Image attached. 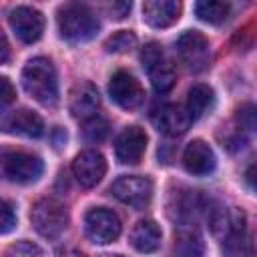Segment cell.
Returning <instances> with one entry per match:
<instances>
[{
	"label": "cell",
	"mask_w": 257,
	"mask_h": 257,
	"mask_svg": "<svg viewBox=\"0 0 257 257\" xmlns=\"http://www.w3.org/2000/svg\"><path fill=\"white\" fill-rule=\"evenodd\" d=\"M44 163L38 155L24 151H4L2 153V175L10 183L28 185L40 179Z\"/></svg>",
	"instance_id": "5"
},
{
	"label": "cell",
	"mask_w": 257,
	"mask_h": 257,
	"mask_svg": "<svg viewBox=\"0 0 257 257\" xmlns=\"http://www.w3.org/2000/svg\"><path fill=\"white\" fill-rule=\"evenodd\" d=\"M6 255H26V257H30V255H42V249L38 245L30 243V241H20V243L8 247Z\"/></svg>",
	"instance_id": "26"
},
{
	"label": "cell",
	"mask_w": 257,
	"mask_h": 257,
	"mask_svg": "<svg viewBox=\"0 0 257 257\" xmlns=\"http://www.w3.org/2000/svg\"><path fill=\"white\" fill-rule=\"evenodd\" d=\"M104 6H106V12L110 14V18L122 20L128 16V12L133 8V0H104Z\"/></svg>",
	"instance_id": "25"
},
{
	"label": "cell",
	"mask_w": 257,
	"mask_h": 257,
	"mask_svg": "<svg viewBox=\"0 0 257 257\" xmlns=\"http://www.w3.org/2000/svg\"><path fill=\"white\" fill-rule=\"evenodd\" d=\"M183 12V0H143V20L153 28L173 26Z\"/></svg>",
	"instance_id": "12"
},
{
	"label": "cell",
	"mask_w": 257,
	"mask_h": 257,
	"mask_svg": "<svg viewBox=\"0 0 257 257\" xmlns=\"http://www.w3.org/2000/svg\"><path fill=\"white\" fill-rule=\"evenodd\" d=\"M58 30L60 36L70 44L88 42L100 28L96 14L82 0H68L58 8Z\"/></svg>",
	"instance_id": "1"
},
{
	"label": "cell",
	"mask_w": 257,
	"mask_h": 257,
	"mask_svg": "<svg viewBox=\"0 0 257 257\" xmlns=\"http://www.w3.org/2000/svg\"><path fill=\"white\" fill-rule=\"evenodd\" d=\"M177 52L183 64L193 72L205 70L211 58L209 40L197 30H187L177 38Z\"/></svg>",
	"instance_id": "8"
},
{
	"label": "cell",
	"mask_w": 257,
	"mask_h": 257,
	"mask_svg": "<svg viewBox=\"0 0 257 257\" xmlns=\"http://www.w3.org/2000/svg\"><path fill=\"white\" fill-rule=\"evenodd\" d=\"M243 181H245V185H247L253 193H257V157H253V159L247 163V167H245V171H243Z\"/></svg>",
	"instance_id": "28"
},
{
	"label": "cell",
	"mask_w": 257,
	"mask_h": 257,
	"mask_svg": "<svg viewBox=\"0 0 257 257\" xmlns=\"http://www.w3.org/2000/svg\"><path fill=\"white\" fill-rule=\"evenodd\" d=\"M2 128L10 135H20V137H28V139H36L44 133V122L42 118L28 108H20V110H12L8 114H4L2 118Z\"/></svg>",
	"instance_id": "17"
},
{
	"label": "cell",
	"mask_w": 257,
	"mask_h": 257,
	"mask_svg": "<svg viewBox=\"0 0 257 257\" xmlns=\"http://www.w3.org/2000/svg\"><path fill=\"white\" fill-rule=\"evenodd\" d=\"M135 44H137V36L131 30H120L104 42V48L108 52H126L131 48H135Z\"/></svg>",
	"instance_id": "24"
},
{
	"label": "cell",
	"mask_w": 257,
	"mask_h": 257,
	"mask_svg": "<svg viewBox=\"0 0 257 257\" xmlns=\"http://www.w3.org/2000/svg\"><path fill=\"white\" fill-rule=\"evenodd\" d=\"M147 151V135L139 126H126L114 143L116 161L122 165H137Z\"/></svg>",
	"instance_id": "11"
},
{
	"label": "cell",
	"mask_w": 257,
	"mask_h": 257,
	"mask_svg": "<svg viewBox=\"0 0 257 257\" xmlns=\"http://www.w3.org/2000/svg\"><path fill=\"white\" fill-rule=\"evenodd\" d=\"M84 229L90 241L98 243V245H108L114 243L120 235V219L116 217V213H112L110 209L104 207H96L90 209L84 217Z\"/></svg>",
	"instance_id": "7"
},
{
	"label": "cell",
	"mask_w": 257,
	"mask_h": 257,
	"mask_svg": "<svg viewBox=\"0 0 257 257\" xmlns=\"http://www.w3.org/2000/svg\"><path fill=\"white\" fill-rule=\"evenodd\" d=\"M8 24L24 44H32L40 40L44 32V16L38 10L28 8V6L14 8L8 16Z\"/></svg>",
	"instance_id": "10"
},
{
	"label": "cell",
	"mask_w": 257,
	"mask_h": 257,
	"mask_svg": "<svg viewBox=\"0 0 257 257\" xmlns=\"http://www.w3.org/2000/svg\"><path fill=\"white\" fill-rule=\"evenodd\" d=\"M0 86H2V106H8L14 98H16V92H14V88H12V84H10V80L6 78V76H2L0 78Z\"/></svg>",
	"instance_id": "29"
},
{
	"label": "cell",
	"mask_w": 257,
	"mask_h": 257,
	"mask_svg": "<svg viewBox=\"0 0 257 257\" xmlns=\"http://www.w3.org/2000/svg\"><path fill=\"white\" fill-rule=\"evenodd\" d=\"M110 193L112 197H116L120 203L133 207V209H145L149 207L151 199H153V183L147 177H139V175H124L118 177L112 185H110Z\"/></svg>",
	"instance_id": "6"
},
{
	"label": "cell",
	"mask_w": 257,
	"mask_h": 257,
	"mask_svg": "<svg viewBox=\"0 0 257 257\" xmlns=\"http://www.w3.org/2000/svg\"><path fill=\"white\" fill-rule=\"evenodd\" d=\"M68 108H70L72 116L80 118V120H86V118L94 116L96 110L100 108V94H98L96 86L92 82L74 84V88L70 90Z\"/></svg>",
	"instance_id": "16"
},
{
	"label": "cell",
	"mask_w": 257,
	"mask_h": 257,
	"mask_svg": "<svg viewBox=\"0 0 257 257\" xmlns=\"http://www.w3.org/2000/svg\"><path fill=\"white\" fill-rule=\"evenodd\" d=\"M229 2L227 0H197L195 14L207 24H221L229 16Z\"/></svg>",
	"instance_id": "20"
},
{
	"label": "cell",
	"mask_w": 257,
	"mask_h": 257,
	"mask_svg": "<svg viewBox=\"0 0 257 257\" xmlns=\"http://www.w3.org/2000/svg\"><path fill=\"white\" fill-rule=\"evenodd\" d=\"M161 229L155 221L151 219H145V221H139L133 231H131V245L139 251V253H153L159 249L161 245Z\"/></svg>",
	"instance_id": "18"
},
{
	"label": "cell",
	"mask_w": 257,
	"mask_h": 257,
	"mask_svg": "<svg viewBox=\"0 0 257 257\" xmlns=\"http://www.w3.org/2000/svg\"><path fill=\"white\" fill-rule=\"evenodd\" d=\"M106 135H108V122L102 116L94 114V116L84 120V124H82V139L86 143H100V141H104Z\"/></svg>",
	"instance_id": "22"
},
{
	"label": "cell",
	"mask_w": 257,
	"mask_h": 257,
	"mask_svg": "<svg viewBox=\"0 0 257 257\" xmlns=\"http://www.w3.org/2000/svg\"><path fill=\"white\" fill-rule=\"evenodd\" d=\"M215 106V92L207 84H195L187 96V110L193 120L203 118Z\"/></svg>",
	"instance_id": "19"
},
{
	"label": "cell",
	"mask_w": 257,
	"mask_h": 257,
	"mask_svg": "<svg viewBox=\"0 0 257 257\" xmlns=\"http://www.w3.org/2000/svg\"><path fill=\"white\" fill-rule=\"evenodd\" d=\"M141 62H143V68L147 70L149 80L157 92L165 94L175 86V68H173L171 60L165 56L161 44H157V42L145 44V48L141 52Z\"/></svg>",
	"instance_id": "4"
},
{
	"label": "cell",
	"mask_w": 257,
	"mask_h": 257,
	"mask_svg": "<svg viewBox=\"0 0 257 257\" xmlns=\"http://www.w3.org/2000/svg\"><path fill=\"white\" fill-rule=\"evenodd\" d=\"M14 225H16V213L10 205V201H4V205H2V227H0L2 235L10 233L14 229Z\"/></svg>",
	"instance_id": "27"
},
{
	"label": "cell",
	"mask_w": 257,
	"mask_h": 257,
	"mask_svg": "<svg viewBox=\"0 0 257 257\" xmlns=\"http://www.w3.org/2000/svg\"><path fill=\"white\" fill-rule=\"evenodd\" d=\"M175 251L185 255H199L203 253V243L199 233L191 225H179V231L175 233Z\"/></svg>",
	"instance_id": "21"
},
{
	"label": "cell",
	"mask_w": 257,
	"mask_h": 257,
	"mask_svg": "<svg viewBox=\"0 0 257 257\" xmlns=\"http://www.w3.org/2000/svg\"><path fill=\"white\" fill-rule=\"evenodd\" d=\"M8 60V40L6 36H2V64Z\"/></svg>",
	"instance_id": "30"
},
{
	"label": "cell",
	"mask_w": 257,
	"mask_h": 257,
	"mask_svg": "<svg viewBox=\"0 0 257 257\" xmlns=\"http://www.w3.org/2000/svg\"><path fill=\"white\" fill-rule=\"evenodd\" d=\"M72 171H74L76 181L82 187L90 189V187H96L102 181V177L106 173V161L98 151H82L74 159Z\"/></svg>",
	"instance_id": "13"
},
{
	"label": "cell",
	"mask_w": 257,
	"mask_h": 257,
	"mask_svg": "<svg viewBox=\"0 0 257 257\" xmlns=\"http://www.w3.org/2000/svg\"><path fill=\"white\" fill-rule=\"evenodd\" d=\"M108 94L124 110H133V108L141 106V102L145 100V90H143L141 82L126 70H118L110 76Z\"/></svg>",
	"instance_id": "9"
},
{
	"label": "cell",
	"mask_w": 257,
	"mask_h": 257,
	"mask_svg": "<svg viewBox=\"0 0 257 257\" xmlns=\"http://www.w3.org/2000/svg\"><path fill=\"white\" fill-rule=\"evenodd\" d=\"M30 221L34 229L46 237V239H56L60 237L66 227H68V213L64 205L56 199H40L30 213Z\"/></svg>",
	"instance_id": "3"
},
{
	"label": "cell",
	"mask_w": 257,
	"mask_h": 257,
	"mask_svg": "<svg viewBox=\"0 0 257 257\" xmlns=\"http://www.w3.org/2000/svg\"><path fill=\"white\" fill-rule=\"evenodd\" d=\"M215 165H217L215 153L205 141L197 139V141H191L185 147V151H183V167H185L187 173L203 177V175L213 173Z\"/></svg>",
	"instance_id": "14"
},
{
	"label": "cell",
	"mask_w": 257,
	"mask_h": 257,
	"mask_svg": "<svg viewBox=\"0 0 257 257\" xmlns=\"http://www.w3.org/2000/svg\"><path fill=\"white\" fill-rule=\"evenodd\" d=\"M235 118H237V124L241 131L257 135V106L255 104H251V102L241 104L235 112Z\"/></svg>",
	"instance_id": "23"
},
{
	"label": "cell",
	"mask_w": 257,
	"mask_h": 257,
	"mask_svg": "<svg viewBox=\"0 0 257 257\" xmlns=\"http://www.w3.org/2000/svg\"><path fill=\"white\" fill-rule=\"evenodd\" d=\"M155 126L167 135V137H181L187 133V128L191 126L193 118L187 110V106H179V104H165L157 110V114L153 116Z\"/></svg>",
	"instance_id": "15"
},
{
	"label": "cell",
	"mask_w": 257,
	"mask_h": 257,
	"mask_svg": "<svg viewBox=\"0 0 257 257\" xmlns=\"http://www.w3.org/2000/svg\"><path fill=\"white\" fill-rule=\"evenodd\" d=\"M24 90L44 106H54L58 100V80L52 62L44 56H36L22 68Z\"/></svg>",
	"instance_id": "2"
}]
</instances>
